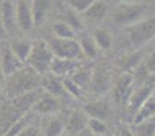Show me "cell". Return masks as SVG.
Instances as JSON below:
<instances>
[{"mask_svg":"<svg viewBox=\"0 0 155 136\" xmlns=\"http://www.w3.org/2000/svg\"><path fill=\"white\" fill-rule=\"evenodd\" d=\"M7 79L8 82L5 85V93L10 98L34 91L37 86L41 85V75L37 74L31 67H22Z\"/></svg>","mask_w":155,"mask_h":136,"instance_id":"cell-1","label":"cell"},{"mask_svg":"<svg viewBox=\"0 0 155 136\" xmlns=\"http://www.w3.org/2000/svg\"><path fill=\"white\" fill-rule=\"evenodd\" d=\"M54 59L53 52L51 51L48 42L42 40H38L35 42H33L31 51L27 57V64L29 67H31L37 74H40L41 76L48 72H51V65L52 61Z\"/></svg>","mask_w":155,"mask_h":136,"instance_id":"cell-2","label":"cell"},{"mask_svg":"<svg viewBox=\"0 0 155 136\" xmlns=\"http://www.w3.org/2000/svg\"><path fill=\"white\" fill-rule=\"evenodd\" d=\"M127 34L134 48H140L148 44L155 38V18L140 19L136 23L129 25Z\"/></svg>","mask_w":155,"mask_h":136,"instance_id":"cell-3","label":"cell"},{"mask_svg":"<svg viewBox=\"0 0 155 136\" xmlns=\"http://www.w3.org/2000/svg\"><path fill=\"white\" fill-rule=\"evenodd\" d=\"M146 10H147V5L140 2L120 3V5L113 12V21L118 26H129V25L140 21L144 15Z\"/></svg>","mask_w":155,"mask_h":136,"instance_id":"cell-4","label":"cell"},{"mask_svg":"<svg viewBox=\"0 0 155 136\" xmlns=\"http://www.w3.org/2000/svg\"><path fill=\"white\" fill-rule=\"evenodd\" d=\"M48 45L51 51L53 52L54 57L59 59H67V60H76L82 59L83 52L80 48L79 41L75 38H51L48 41Z\"/></svg>","mask_w":155,"mask_h":136,"instance_id":"cell-5","label":"cell"},{"mask_svg":"<svg viewBox=\"0 0 155 136\" xmlns=\"http://www.w3.org/2000/svg\"><path fill=\"white\" fill-rule=\"evenodd\" d=\"M134 85L135 80L132 72L123 71L114 85V98L120 105L129 101V97L134 93Z\"/></svg>","mask_w":155,"mask_h":136,"instance_id":"cell-6","label":"cell"},{"mask_svg":"<svg viewBox=\"0 0 155 136\" xmlns=\"http://www.w3.org/2000/svg\"><path fill=\"white\" fill-rule=\"evenodd\" d=\"M0 65H2V69L4 72L5 78H8L12 74H15L16 71H19L25 65V63H22L14 55L8 42H3L0 45Z\"/></svg>","mask_w":155,"mask_h":136,"instance_id":"cell-7","label":"cell"},{"mask_svg":"<svg viewBox=\"0 0 155 136\" xmlns=\"http://www.w3.org/2000/svg\"><path fill=\"white\" fill-rule=\"evenodd\" d=\"M16 11V23L18 29L21 32H30L34 27V21H33V12H31V4L27 0H19L18 4L15 5Z\"/></svg>","mask_w":155,"mask_h":136,"instance_id":"cell-8","label":"cell"},{"mask_svg":"<svg viewBox=\"0 0 155 136\" xmlns=\"http://www.w3.org/2000/svg\"><path fill=\"white\" fill-rule=\"evenodd\" d=\"M41 86L45 88L46 93L56 97V98L57 97L68 95L67 90H65L64 85H63V80H60L59 78H57V75L51 74V72H48V74L41 76Z\"/></svg>","mask_w":155,"mask_h":136,"instance_id":"cell-9","label":"cell"},{"mask_svg":"<svg viewBox=\"0 0 155 136\" xmlns=\"http://www.w3.org/2000/svg\"><path fill=\"white\" fill-rule=\"evenodd\" d=\"M59 102H57L56 97L46 94V95L38 97L35 99L34 105H33L31 110L35 112L37 114H42V116H51L54 114L56 112H59Z\"/></svg>","mask_w":155,"mask_h":136,"instance_id":"cell-10","label":"cell"},{"mask_svg":"<svg viewBox=\"0 0 155 136\" xmlns=\"http://www.w3.org/2000/svg\"><path fill=\"white\" fill-rule=\"evenodd\" d=\"M0 12H2V19L7 34L16 32L18 30V23H16V11L14 3L10 2V0L2 2L0 3Z\"/></svg>","mask_w":155,"mask_h":136,"instance_id":"cell-11","label":"cell"},{"mask_svg":"<svg viewBox=\"0 0 155 136\" xmlns=\"http://www.w3.org/2000/svg\"><path fill=\"white\" fill-rule=\"evenodd\" d=\"M87 124L88 116L84 113V110H74L65 121V131L68 132V135H74L76 132H80L82 129L87 128Z\"/></svg>","mask_w":155,"mask_h":136,"instance_id":"cell-12","label":"cell"},{"mask_svg":"<svg viewBox=\"0 0 155 136\" xmlns=\"http://www.w3.org/2000/svg\"><path fill=\"white\" fill-rule=\"evenodd\" d=\"M42 136H61L65 132V121H63L59 116L51 114L44 120V125H41Z\"/></svg>","mask_w":155,"mask_h":136,"instance_id":"cell-13","label":"cell"},{"mask_svg":"<svg viewBox=\"0 0 155 136\" xmlns=\"http://www.w3.org/2000/svg\"><path fill=\"white\" fill-rule=\"evenodd\" d=\"M83 110L84 113L88 116V117L93 118H101V120H105V118L109 117V114L112 113L109 105L104 101H91L87 102V104L83 106Z\"/></svg>","mask_w":155,"mask_h":136,"instance_id":"cell-14","label":"cell"},{"mask_svg":"<svg viewBox=\"0 0 155 136\" xmlns=\"http://www.w3.org/2000/svg\"><path fill=\"white\" fill-rule=\"evenodd\" d=\"M154 87L151 85H142L136 91L132 93V95L129 97L128 106L131 110H137L151 95H153Z\"/></svg>","mask_w":155,"mask_h":136,"instance_id":"cell-15","label":"cell"},{"mask_svg":"<svg viewBox=\"0 0 155 136\" xmlns=\"http://www.w3.org/2000/svg\"><path fill=\"white\" fill-rule=\"evenodd\" d=\"M91 87L95 93L98 94H104L109 90L110 87V75L106 69L99 68L95 69L91 75Z\"/></svg>","mask_w":155,"mask_h":136,"instance_id":"cell-16","label":"cell"},{"mask_svg":"<svg viewBox=\"0 0 155 136\" xmlns=\"http://www.w3.org/2000/svg\"><path fill=\"white\" fill-rule=\"evenodd\" d=\"M10 45L11 51L14 52L16 57L21 60L22 63H26L27 61V57L30 55V51H31V46H33V42L26 38H14L8 42Z\"/></svg>","mask_w":155,"mask_h":136,"instance_id":"cell-17","label":"cell"},{"mask_svg":"<svg viewBox=\"0 0 155 136\" xmlns=\"http://www.w3.org/2000/svg\"><path fill=\"white\" fill-rule=\"evenodd\" d=\"M31 12H33V21L34 26H41L45 22V18L49 11V0H33L31 3Z\"/></svg>","mask_w":155,"mask_h":136,"instance_id":"cell-18","label":"cell"},{"mask_svg":"<svg viewBox=\"0 0 155 136\" xmlns=\"http://www.w3.org/2000/svg\"><path fill=\"white\" fill-rule=\"evenodd\" d=\"M106 11H107L106 3L102 2V0H94L93 4L83 12V15L90 22H99L105 18Z\"/></svg>","mask_w":155,"mask_h":136,"instance_id":"cell-19","label":"cell"},{"mask_svg":"<svg viewBox=\"0 0 155 136\" xmlns=\"http://www.w3.org/2000/svg\"><path fill=\"white\" fill-rule=\"evenodd\" d=\"M75 69V60H67V59H59L54 57L51 65V72L57 76H63V75H70L71 71Z\"/></svg>","mask_w":155,"mask_h":136,"instance_id":"cell-20","label":"cell"},{"mask_svg":"<svg viewBox=\"0 0 155 136\" xmlns=\"http://www.w3.org/2000/svg\"><path fill=\"white\" fill-rule=\"evenodd\" d=\"M154 114H155V97L151 95L150 98L137 109V114L134 120V124H139L146 120H150V118H153Z\"/></svg>","mask_w":155,"mask_h":136,"instance_id":"cell-21","label":"cell"},{"mask_svg":"<svg viewBox=\"0 0 155 136\" xmlns=\"http://www.w3.org/2000/svg\"><path fill=\"white\" fill-rule=\"evenodd\" d=\"M91 37L94 38V41H95V44L98 45L99 51H107V49H110V46H112V34H110L107 30L105 29H97L93 32V34H91Z\"/></svg>","mask_w":155,"mask_h":136,"instance_id":"cell-22","label":"cell"},{"mask_svg":"<svg viewBox=\"0 0 155 136\" xmlns=\"http://www.w3.org/2000/svg\"><path fill=\"white\" fill-rule=\"evenodd\" d=\"M80 44V48H82V52H83V56L88 57V59H95L97 56H98L99 53V48L98 45L95 44V41H94V38L88 37V35H84V37L80 38L79 41Z\"/></svg>","mask_w":155,"mask_h":136,"instance_id":"cell-23","label":"cell"},{"mask_svg":"<svg viewBox=\"0 0 155 136\" xmlns=\"http://www.w3.org/2000/svg\"><path fill=\"white\" fill-rule=\"evenodd\" d=\"M53 33L57 38H75L78 33L63 19H59L53 23Z\"/></svg>","mask_w":155,"mask_h":136,"instance_id":"cell-24","label":"cell"},{"mask_svg":"<svg viewBox=\"0 0 155 136\" xmlns=\"http://www.w3.org/2000/svg\"><path fill=\"white\" fill-rule=\"evenodd\" d=\"M91 75L90 71L88 69H83V68H79V69H74L72 72H71L68 76L71 78V79L74 80V82H76L78 85L80 86V87L84 90L86 87H88V85L91 83Z\"/></svg>","mask_w":155,"mask_h":136,"instance_id":"cell-25","label":"cell"},{"mask_svg":"<svg viewBox=\"0 0 155 136\" xmlns=\"http://www.w3.org/2000/svg\"><path fill=\"white\" fill-rule=\"evenodd\" d=\"M135 136H155V120L150 118L143 123L135 124L134 129Z\"/></svg>","mask_w":155,"mask_h":136,"instance_id":"cell-26","label":"cell"},{"mask_svg":"<svg viewBox=\"0 0 155 136\" xmlns=\"http://www.w3.org/2000/svg\"><path fill=\"white\" fill-rule=\"evenodd\" d=\"M63 21H65L68 25H70L71 27H72L74 30L78 33V32H82L83 27H84V25H83L82 19H80V16L78 15V12L75 10H70V11H65L64 16H63Z\"/></svg>","mask_w":155,"mask_h":136,"instance_id":"cell-27","label":"cell"},{"mask_svg":"<svg viewBox=\"0 0 155 136\" xmlns=\"http://www.w3.org/2000/svg\"><path fill=\"white\" fill-rule=\"evenodd\" d=\"M63 85H64L65 90H67L68 95L74 97V98H83V88L78 85L76 82H74L70 76H65L63 79Z\"/></svg>","mask_w":155,"mask_h":136,"instance_id":"cell-28","label":"cell"},{"mask_svg":"<svg viewBox=\"0 0 155 136\" xmlns=\"http://www.w3.org/2000/svg\"><path fill=\"white\" fill-rule=\"evenodd\" d=\"M15 136H42V131H41V125L37 121H33L29 125H26L23 129L18 132Z\"/></svg>","mask_w":155,"mask_h":136,"instance_id":"cell-29","label":"cell"},{"mask_svg":"<svg viewBox=\"0 0 155 136\" xmlns=\"http://www.w3.org/2000/svg\"><path fill=\"white\" fill-rule=\"evenodd\" d=\"M87 127L90 128V131L93 132L94 135H102V134H105V131H106V125H105L104 120H101V118L88 117Z\"/></svg>","mask_w":155,"mask_h":136,"instance_id":"cell-30","label":"cell"},{"mask_svg":"<svg viewBox=\"0 0 155 136\" xmlns=\"http://www.w3.org/2000/svg\"><path fill=\"white\" fill-rule=\"evenodd\" d=\"M93 2L94 0H68L71 8L75 10L76 12H82V14L93 4Z\"/></svg>","mask_w":155,"mask_h":136,"instance_id":"cell-31","label":"cell"},{"mask_svg":"<svg viewBox=\"0 0 155 136\" xmlns=\"http://www.w3.org/2000/svg\"><path fill=\"white\" fill-rule=\"evenodd\" d=\"M144 65H146V68H147L148 74L155 75V52L150 53L147 57H146V60H144Z\"/></svg>","mask_w":155,"mask_h":136,"instance_id":"cell-32","label":"cell"},{"mask_svg":"<svg viewBox=\"0 0 155 136\" xmlns=\"http://www.w3.org/2000/svg\"><path fill=\"white\" fill-rule=\"evenodd\" d=\"M70 136H94V134L90 131V128H84V129H82L80 132H76V134H74V135H70Z\"/></svg>","mask_w":155,"mask_h":136,"instance_id":"cell-33","label":"cell"},{"mask_svg":"<svg viewBox=\"0 0 155 136\" xmlns=\"http://www.w3.org/2000/svg\"><path fill=\"white\" fill-rule=\"evenodd\" d=\"M5 34H7V32H5L4 23H3V19H2V12H0V37H4Z\"/></svg>","mask_w":155,"mask_h":136,"instance_id":"cell-34","label":"cell"},{"mask_svg":"<svg viewBox=\"0 0 155 136\" xmlns=\"http://www.w3.org/2000/svg\"><path fill=\"white\" fill-rule=\"evenodd\" d=\"M4 82H5V75H4V72H3V69H2V65H0V88L3 87Z\"/></svg>","mask_w":155,"mask_h":136,"instance_id":"cell-35","label":"cell"},{"mask_svg":"<svg viewBox=\"0 0 155 136\" xmlns=\"http://www.w3.org/2000/svg\"><path fill=\"white\" fill-rule=\"evenodd\" d=\"M121 136H135L134 135V131H129V129H124L121 132Z\"/></svg>","mask_w":155,"mask_h":136,"instance_id":"cell-36","label":"cell"},{"mask_svg":"<svg viewBox=\"0 0 155 136\" xmlns=\"http://www.w3.org/2000/svg\"><path fill=\"white\" fill-rule=\"evenodd\" d=\"M120 3H134V2H140V0H118Z\"/></svg>","mask_w":155,"mask_h":136,"instance_id":"cell-37","label":"cell"},{"mask_svg":"<svg viewBox=\"0 0 155 136\" xmlns=\"http://www.w3.org/2000/svg\"><path fill=\"white\" fill-rule=\"evenodd\" d=\"M61 136H67V135H64V134H63V135H61Z\"/></svg>","mask_w":155,"mask_h":136,"instance_id":"cell-38","label":"cell"}]
</instances>
